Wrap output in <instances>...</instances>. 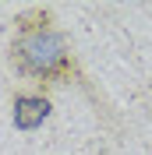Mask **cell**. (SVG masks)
<instances>
[{
	"instance_id": "cell-2",
	"label": "cell",
	"mask_w": 152,
	"mask_h": 155,
	"mask_svg": "<svg viewBox=\"0 0 152 155\" xmlns=\"http://www.w3.org/2000/svg\"><path fill=\"white\" fill-rule=\"evenodd\" d=\"M50 116V99L46 95H36V92H21V95H14V102H11V120H14V127L18 130H36L39 124H46Z\"/></svg>"
},
{
	"instance_id": "cell-1",
	"label": "cell",
	"mask_w": 152,
	"mask_h": 155,
	"mask_svg": "<svg viewBox=\"0 0 152 155\" xmlns=\"http://www.w3.org/2000/svg\"><path fill=\"white\" fill-rule=\"evenodd\" d=\"M11 67L21 78L39 81V85H71L81 81L71 46L64 32L53 21V11L32 7L14 18V35H11Z\"/></svg>"
}]
</instances>
